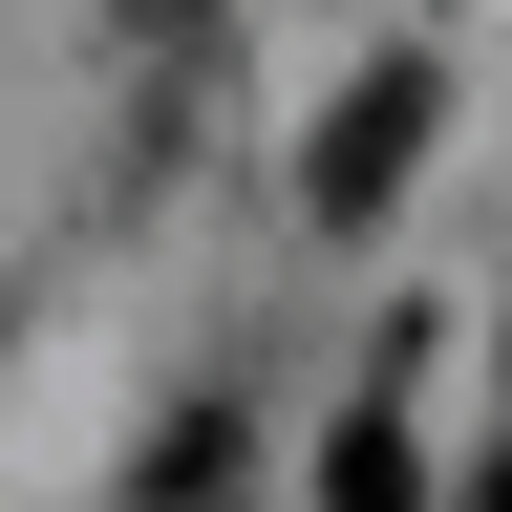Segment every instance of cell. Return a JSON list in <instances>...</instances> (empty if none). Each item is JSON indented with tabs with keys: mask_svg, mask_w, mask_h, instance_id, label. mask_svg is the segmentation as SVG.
I'll return each mask as SVG.
<instances>
[{
	"mask_svg": "<svg viewBox=\"0 0 512 512\" xmlns=\"http://www.w3.org/2000/svg\"><path fill=\"white\" fill-rule=\"evenodd\" d=\"M406 150H427V64H363V86L342 107H320V150H299V192H320V214H384V192H406Z\"/></svg>",
	"mask_w": 512,
	"mask_h": 512,
	"instance_id": "6da1fadb",
	"label": "cell"
},
{
	"mask_svg": "<svg viewBox=\"0 0 512 512\" xmlns=\"http://www.w3.org/2000/svg\"><path fill=\"white\" fill-rule=\"evenodd\" d=\"M320 512H427V470H406V406H342V427H320Z\"/></svg>",
	"mask_w": 512,
	"mask_h": 512,
	"instance_id": "7a4b0ae2",
	"label": "cell"
},
{
	"mask_svg": "<svg viewBox=\"0 0 512 512\" xmlns=\"http://www.w3.org/2000/svg\"><path fill=\"white\" fill-rule=\"evenodd\" d=\"M470 512H512V470H470Z\"/></svg>",
	"mask_w": 512,
	"mask_h": 512,
	"instance_id": "3957f363",
	"label": "cell"
}]
</instances>
